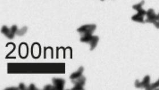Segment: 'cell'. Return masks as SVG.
<instances>
[{
    "instance_id": "obj_14",
    "label": "cell",
    "mask_w": 159,
    "mask_h": 90,
    "mask_svg": "<svg viewBox=\"0 0 159 90\" xmlns=\"http://www.w3.org/2000/svg\"><path fill=\"white\" fill-rule=\"evenodd\" d=\"M19 88H20V89H21V90H25V89H26V86H25V84L23 83L20 84Z\"/></svg>"
},
{
    "instance_id": "obj_13",
    "label": "cell",
    "mask_w": 159,
    "mask_h": 90,
    "mask_svg": "<svg viewBox=\"0 0 159 90\" xmlns=\"http://www.w3.org/2000/svg\"><path fill=\"white\" fill-rule=\"evenodd\" d=\"M154 25L156 26L157 29H159V14H157V21H156V23L154 24Z\"/></svg>"
},
{
    "instance_id": "obj_17",
    "label": "cell",
    "mask_w": 159,
    "mask_h": 90,
    "mask_svg": "<svg viewBox=\"0 0 159 90\" xmlns=\"http://www.w3.org/2000/svg\"><path fill=\"white\" fill-rule=\"evenodd\" d=\"M102 1H104V0H102Z\"/></svg>"
},
{
    "instance_id": "obj_6",
    "label": "cell",
    "mask_w": 159,
    "mask_h": 90,
    "mask_svg": "<svg viewBox=\"0 0 159 90\" xmlns=\"http://www.w3.org/2000/svg\"><path fill=\"white\" fill-rule=\"evenodd\" d=\"M147 19L144 21V23L149 22V23H153V25L156 23L157 19V15L155 13V11L152 9H149L147 12L146 14Z\"/></svg>"
},
{
    "instance_id": "obj_3",
    "label": "cell",
    "mask_w": 159,
    "mask_h": 90,
    "mask_svg": "<svg viewBox=\"0 0 159 90\" xmlns=\"http://www.w3.org/2000/svg\"><path fill=\"white\" fill-rule=\"evenodd\" d=\"M18 30V29L16 25H13L10 28H8L7 26H3L1 29V32L7 38L12 40L13 39L15 34H17Z\"/></svg>"
},
{
    "instance_id": "obj_2",
    "label": "cell",
    "mask_w": 159,
    "mask_h": 90,
    "mask_svg": "<svg viewBox=\"0 0 159 90\" xmlns=\"http://www.w3.org/2000/svg\"><path fill=\"white\" fill-rule=\"evenodd\" d=\"M80 41L83 43L89 44L90 46V50H93L96 47L99 41V37L96 36H93V34H88L82 35Z\"/></svg>"
},
{
    "instance_id": "obj_12",
    "label": "cell",
    "mask_w": 159,
    "mask_h": 90,
    "mask_svg": "<svg viewBox=\"0 0 159 90\" xmlns=\"http://www.w3.org/2000/svg\"><path fill=\"white\" fill-rule=\"evenodd\" d=\"M44 90H55L54 86H51V85H47L44 88Z\"/></svg>"
},
{
    "instance_id": "obj_5",
    "label": "cell",
    "mask_w": 159,
    "mask_h": 90,
    "mask_svg": "<svg viewBox=\"0 0 159 90\" xmlns=\"http://www.w3.org/2000/svg\"><path fill=\"white\" fill-rule=\"evenodd\" d=\"M72 82L75 84V86L72 88V90H83L85 84L86 78L82 75L77 79L72 80Z\"/></svg>"
},
{
    "instance_id": "obj_4",
    "label": "cell",
    "mask_w": 159,
    "mask_h": 90,
    "mask_svg": "<svg viewBox=\"0 0 159 90\" xmlns=\"http://www.w3.org/2000/svg\"><path fill=\"white\" fill-rule=\"evenodd\" d=\"M96 25L94 24L85 25L79 27L77 29V31L81 34V36L88 34H93L94 31L96 29Z\"/></svg>"
},
{
    "instance_id": "obj_11",
    "label": "cell",
    "mask_w": 159,
    "mask_h": 90,
    "mask_svg": "<svg viewBox=\"0 0 159 90\" xmlns=\"http://www.w3.org/2000/svg\"><path fill=\"white\" fill-rule=\"evenodd\" d=\"M159 88V79L154 83L151 84L148 90H154Z\"/></svg>"
},
{
    "instance_id": "obj_10",
    "label": "cell",
    "mask_w": 159,
    "mask_h": 90,
    "mask_svg": "<svg viewBox=\"0 0 159 90\" xmlns=\"http://www.w3.org/2000/svg\"><path fill=\"white\" fill-rule=\"evenodd\" d=\"M27 30V27L26 26L23 27V28L18 30L17 35L19 36H22L26 33Z\"/></svg>"
},
{
    "instance_id": "obj_7",
    "label": "cell",
    "mask_w": 159,
    "mask_h": 90,
    "mask_svg": "<svg viewBox=\"0 0 159 90\" xmlns=\"http://www.w3.org/2000/svg\"><path fill=\"white\" fill-rule=\"evenodd\" d=\"M150 85V77L148 75L144 77L142 82H139L138 80L135 82V87L137 88H144L146 90H148Z\"/></svg>"
},
{
    "instance_id": "obj_15",
    "label": "cell",
    "mask_w": 159,
    "mask_h": 90,
    "mask_svg": "<svg viewBox=\"0 0 159 90\" xmlns=\"http://www.w3.org/2000/svg\"><path fill=\"white\" fill-rule=\"evenodd\" d=\"M29 89L30 90H36L37 88H36V87H35V86L33 84H32L30 85Z\"/></svg>"
},
{
    "instance_id": "obj_1",
    "label": "cell",
    "mask_w": 159,
    "mask_h": 90,
    "mask_svg": "<svg viewBox=\"0 0 159 90\" xmlns=\"http://www.w3.org/2000/svg\"><path fill=\"white\" fill-rule=\"evenodd\" d=\"M144 1L143 0L142 2H140L138 4L134 5L133 6V9L134 10L138 11V13L133 16L131 18L132 20L139 23H144V16H146L147 12L142 8V6L144 5Z\"/></svg>"
},
{
    "instance_id": "obj_9",
    "label": "cell",
    "mask_w": 159,
    "mask_h": 90,
    "mask_svg": "<svg viewBox=\"0 0 159 90\" xmlns=\"http://www.w3.org/2000/svg\"><path fill=\"white\" fill-rule=\"evenodd\" d=\"M84 67H80L79 69V70L70 75V79L71 80H73V79H77V78H79V77H81V76H82V75H83V71H84Z\"/></svg>"
},
{
    "instance_id": "obj_8",
    "label": "cell",
    "mask_w": 159,
    "mask_h": 90,
    "mask_svg": "<svg viewBox=\"0 0 159 90\" xmlns=\"http://www.w3.org/2000/svg\"><path fill=\"white\" fill-rule=\"evenodd\" d=\"M53 86L56 90H62L64 89V84L66 83L65 80L60 78H53L52 79Z\"/></svg>"
},
{
    "instance_id": "obj_16",
    "label": "cell",
    "mask_w": 159,
    "mask_h": 90,
    "mask_svg": "<svg viewBox=\"0 0 159 90\" xmlns=\"http://www.w3.org/2000/svg\"><path fill=\"white\" fill-rule=\"evenodd\" d=\"M17 89H18V88H7V90H17Z\"/></svg>"
}]
</instances>
